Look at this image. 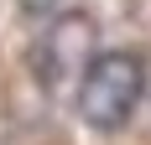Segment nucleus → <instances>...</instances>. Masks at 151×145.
Returning <instances> with one entry per match:
<instances>
[{
  "mask_svg": "<svg viewBox=\"0 0 151 145\" xmlns=\"http://www.w3.org/2000/svg\"><path fill=\"white\" fill-rule=\"evenodd\" d=\"M141 88H146V68H141L136 52H99V57L83 68V83H78V114L94 130H120L130 109L141 104Z\"/></svg>",
  "mask_w": 151,
  "mask_h": 145,
  "instance_id": "nucleus-1",
  "label": "nucleus"
}]
</instances>
